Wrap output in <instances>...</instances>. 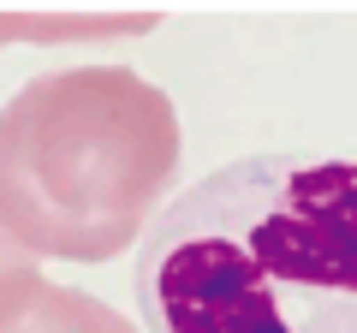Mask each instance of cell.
<instances>
[{
	"instance_id": "obj_1",
	"label": "cell",
	"mask_w": 357,
	"mask_h": 333,
	"mask_svg": "<svg viewBox=\"0 0 357 333\" xmlns=\"http://www.w3.org/2000/svg\"><path fill=\"white\" fill-rule=\"evenodd\" d=\"M131 286L149 333H357V161L203 173L149 220Z\"/></svg>"
},
{
	"instance_id": "obj_2",
	"label": "cell",
	"mask_w": 357,
	"mask_h": 333,
	"mask_svg": "<svg viewBox=\"0 0 357 333\" xmlns=\"http://www.w3.org/2000/svg\"><path fill=\"white\" fill-rule=\"evenodd\" d=\"M178 173V114L131 65H60L0 107V220L60 262L149 232Z\"/></svg>"
},
{
	"instance_id": "obj_3",
	"label": "cell",
	"mask_w": 357,
	"mask_h": 333,
	"mask_svg": "<svg viewBox=\"0 0 357 333\" xmlns=\"http://www.w3.org/2000/svg\"><path fill=\"white\" fill-rule=\"evenodd\" d=\"M0 333H137L114 304L77 292V286L36 280L24 297L0 309Z\"/></svg>"
},
{
	"instance_id": "obj_4",
	"label": "cell",
	"mask_w": 357,
	"mask_h": 333,
	"mask_svg": "<svg viewBox=\"0 0 357 333\" xmlns=\"http://www.w3.org/2000/svg\"><path fill=\"white\" fill-rule=\"evenodd\" d=\"M143 30H155L149 13L137 18H96V13H0V42H89V36H143Z\"/></svg>"
},
{
	"instance_id": "obj_5",
	"label": "cell",
	"mask_w": 357,
	"mask_h": 333,
	"mask_svg": "<svg viewBox=\"0 0 357 333\" xmlns=\"http://www.w3.org/2000/svg\"><path fill=\"white\" fill-rule=\"evenodd\" d=\"M36 280H42V256L0 220V309L13 304V297H24Z\"/></svg>"
}]
</instances>
